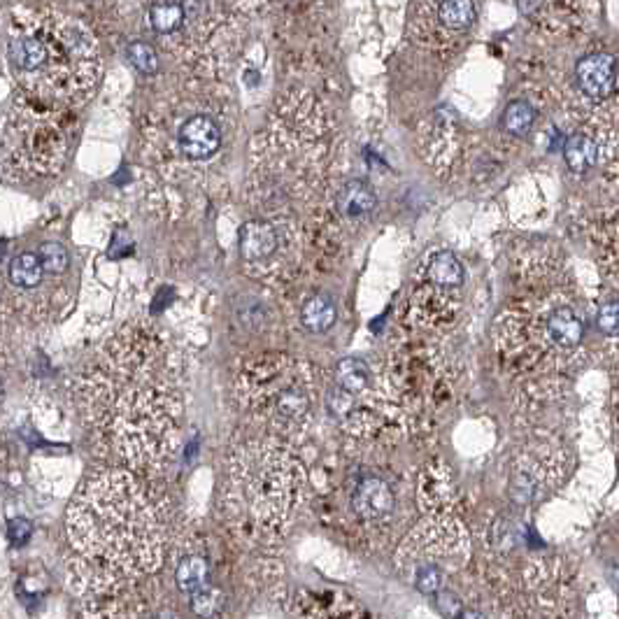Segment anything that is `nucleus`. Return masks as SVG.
Masks as SVG:
<instances>
[{"instance_id": "1a4fd4ad", "label": "nucleus", "mask_w": 619, "mask_h": 619, "mask_svg": "<svg viewBox=\"0 0 619 619\" xmlns=\"http://www.w3.org/2000/svg\"><path fill=\"white\" fill-rule=\"evenodd\" d=\"M417 498L426 512L445 510L454 498V475L445 461H431L419 475Z\"/></svg>"}, {"instance_id": "2f4dec72", "label": "nucleus", "mask_w": 619, "mask_h": 619, "mask_svg": "<svg viewBox=\"0 0 619 619\" xmlns=\"http://www.w3.org/2000/svg\"><path fill=\"white\" fill-rule=\"evenodd\" d=\"M454 619H485V617H482V615L478 613V610L464 608V610H461V613H459L457 617H454Z\"/></svg>"}, {"instance_id": "cd10ccee", "label": "nucleus", "mask_w": 619, "mask_h": 619, "mask_svg": "<svg viewBox=\"0 0 619 619\" xmlns=\"http://www.w3.org/2000/svg\"><path fill=\"white\" fill-rule=\"evenodd\" d=\"M33 536V526L28 519H12L10 526H7V538H10L12 545H26Z\"/></svg>"}, {"instance_id": "423d86ee", "label": "nucleus", "mask_w": 619, "mask_h": 619, "mask_svg": "<svg viewBox=\"0 0 619 619\" xmlns=\"http://www.w3.org/2000/svg\"><path fill=\"white\" fill-rule=\"evenodd\" d=\"M468 557V536L459 522L436 517L417 526L398 550V568L408 575L422 594H438L445 589L447 575Z\"/></svg>"}, {"instance_id": "dca6fc26", "label": "nucleus", "mask_w": 619, "mask_h": 619, "mask_svg": "<svg viewBox=\"0 0 619 619\" xmlns=\"http://www.w3.org/2000/svg\"><path fill=\"white\" fill-rule=\"evenodd\" d=\"M426 275L433 287L438 289H454L464 282V266L452 252H438L431 256L429 266H426Z\"/></svg>"}, {"instance_id": "0eeeda50", "label": "nucleus", "mask_w": 619, "mask_h": 619, "mask_svg": "<svg viewBox=\"0 0 619 619\" xmlns=\"http://www.w3.org/2000/svg\"><path fill=\"white\" fill-rule=\"evenodd\" d=\"M557 475L559 468L554 466V457H529L510 478V494L517 503H533L554 485Z\"/></svg>"}, {"instance_id": "f3484780", "label": "nucleus", "mask_w": 619, "mask_h": 619, "mask_svg": "<svg viewBox=\"0 0 619 619\" xmlns=\"http://www.w3.org/2000/svg\"><path fill=\"white\" fill-rule=\"evenodd\" d=\"M373 375L366 361L361 359H343L336 368V387L347 391L352 396H364L371 389Z\"/></svg>"}, {"instance_id": "6e6552de", "label": "nucleus", "mask_w": 619, "mask_h": 619, "mask_svg": "<svg viewBox=\"0 0 619 619\" xmlns=\"http://www.w3.org/2000/svg\"><path fill=\"white\" fill-rule=\"evenodd\" d=\"M575 77H578L580 89L585 91L589 98L603 101V98L613 96V91L617 87L615 56L606 54V52H596V54L585 56V59L578 61Z\"/></svg>"}, {"instance_id": "b1692460", "label": "nucleus", "mask_w": 619, "mask_h": 619, "mask_svg": "<svg viewBox=\"0 0 619 619\" xmlns=\"http://www.w3.org/2000/svg\"><path fill=\"white\" fill-rule=\"evenodd\" d=\"M533 124H536V110L526 101H512L508 108L503 110V128L515 138H524L531 133Z\"/></svg>"}, {"instance_id": "a211bd4d", "label": "nucleus", "mask_w": 619, "mask_h": 619, "mask_svg": "<svg viewBox=\"0 0 619 619\" xmlns=\"http://www.w3.org/2000/svg\"><path fill=\"white\" fill-rule=\"evenodd\" d=\"M338 319V310H336V303L331 301L329 296L324 294H317L305 301L303 310H301V322L308 331L312 333H324L329 331L333 324H336Z\"/></svg>"}, {"instance_id": "c85d7f7f", "label": "nucleus", "mask_w": 619, "mask_h": 619, "mask_svg": "<svg viewBox=\"0 0 619 619\" xmlns=\"http://www.w3.org/2000/svg\"><path fill=\"white\" fill-rule=\"evenodd\" d=\"M599 326L606 333H610V336H613V333H617V303L615 301H610V303H606L601 308Z\"/></svg>"}, {"instance_id": "6ab92c4d", "label": "nucleus", "mask_w": 619, "mask_h": 619, "mask_svg": "<svg viewBox=\"0 0 619 619\" xmlns=\"http://www.w3.org/2000/svg\"><path fill=\"white\" fill-rule=\"evenodd\" d=\"M564 159H566V166L575 170V173H587L589 168L596 166V159H599V147H596V142L589 138V135L575 133L566 140Z\"/></svg>"}, {"instance_id": "ddd939ff", "label": "nucleus", "mask_w": 619, "mask_h": 619, "mask_svg": "<svg viewBox=\"0 0 619 619\" xmlns=\"http://www.w3.org/2000/svg\"><path fill=\"white\" fill-rule=\"evenodd\" d=\"M545 338L559 350H573L582 340V322L571 305H554L545 317Z\"/></svg>"}, {"instance_id": "c756f323", "label": "nucleus", "mask_w": 619, "mask_h": 619, "mask_svg": "<svg viewBox=\"0 0 619 619\" xmlns=\"http://www.w3.org/2000/svg\"><path fill=\"white\" fill-rule=\"evenodd\" d=\"M436 596H438V608H440V613H443V615L454 619V617L461 613V610H464V608H461V603H459L457 596L447 594L445 589H443V592H438Z\"/></svg>"}, {"instance_id": "aec40b11", "label": "nucleus", "mask_w": 619, "mask_h": 619, "mask_svg": "<svg viewBox=\"0 0 619 619\" xmlns=\"http://www.w3.org/2000/svg\"><path fill=\"white\" fill-rule=\"evenodd\" d=\"M208 578H210V568H208V561H205L203 557L191 554V557H184L180 564H177V571H175L177 587H180L187 596L208 585Z\"/></svg>"}, {"instance_id": "393cba45", "label": "nucleus", "mask_w": 619, "mask_h": 619, "mask_svg": "<svg viewBox=\"0 0 619 619\" xmlns=\"http://www.w3.org/2000/svg\"><path fill=\"white\" fill-rule=\"evenodd\" d=\"M189 601H191V610L203 619H212L215 615H219V610L224 608L222 592L210 585H205L198 589V592L189 594Z\"/></svg>"}, {"instance_id": "4468645a", "label": "nucleus", "mask_w": 619, "mask_h": 619, "mask_svg": "<svg viewBox=\"0 0 619 619\" xmlns=\"http://www.w3.org/2000/svg\"><path fill=\"white\" fill-rule=\"evenodd\" d=\"M301 619H368L366 610H361L352 599L343 594H317L303 601Z\"/></svg>"}, {"instance_id": "f03ea898", "label": "nucleus", "mask_w": 619, "mask_h": 619, "mask_svg": "<svg viewBox=\"0 0 619 619\" xmlns=\"http://www.w3.org/2000/svg\"><path fill=\"white\" fill-rule=\"evenodd\" d=\"M68 540L77 580L112 592L161 564V531L152 503L124 471L91 478L68 510Z\"/></svg>"}, {"instance_id": "2eb2a0df", "label": "nucleus", "mask_w": 619, "mask_h": 619, "mask_svg": "<svg viewBox=\"0 0 619 619\" xmlns=\"http://www.w3.org/2000/svg\"><path fill=\"white\" fill-rule=\"evenodd\" d=\"M375 205H377L375 191L361 180L347 182L338 194V210L340 215L347 219L366 217L368 212L375 210Z\"/></svg>"}, {"instance_id": "f8f14e48", "label": "nucleus", "mask_w": 619, "mask_h": 619, "mask_svg": "<svg viewBox=\"0 0 619 619\" xmlns=\"http://www.w3.org/2000/svg\"><path fill=\"white\" fill-rule=\"evenodd\" d=\"M277 249H280V233L270 222L256 219V222H247L240 231V254L249 266L268 263Z\"/></svg>"}, {"instance_id": "20e7f679", "label": "nucleus", "mask_w": 619, "mask_h": 619, "mask_svg": "<svg viewBox=\"0 0 619 619\" xmlns=\"http://www.w3.org/2000/svg\"><path fill=\"white\" fill-rule=\"evenodd\" d=\"M303 489L298 461L273 440H252L231 457L226 510L252 536H277L294 515Z\"/></svg>"}, {"instance_id": "4be33fe9", "label": "nucleus", "mask_w": 619, "mask_h": 619, "mask_svg": "<svg viewBox=\"0 0 619 619\" xmlns=\"http://www.w3.org/2000/svg\"><path fill=\"white\" fill-rule=\"evenodd\" d=\"M440 24L450 31H464L475 21L473 0H440Z\"/></svg>"}, {"instance_id": "a878e982", "label": "nucleus", "mask_w": 619, "mask_h": 619, "mask_svg": "<svg viewBox=\"0 0 619 619\" xmlns=\"http://www.w3.org/2000/svg\"><path fill=\"white\" fill-rule=\"evenodd\" d=\"M38 259L42 263V270L49 275H61L68 270L70 256L66 252V247L59 243H45L38 249Z\"/></svg>"}, {"instance_id": "7c9ffc66", "label": "nucleus", "mask_w": 619, "mask_h": 619, "mask_svg": "<svg viewBox=\"0 0 619 619\" xmlns=\"http://www.w3.org/2000/svg\"><path fill=\"white\" fill-rule=\"evenodd\" d=\"M540 5H543V0H517V7L522 14H533Z\"/></svg>"}, {"instance_id": "9b49d317", "label": "nucleus", "mask_w": 619, "mask_h": 619, "mask_svg": "<svg viewBox=\"0 0 619 619\" xmlns=\"http://www.w3.org/2000/svg\"><path fill=\"white\" fill-rule=\"evenodd\" d=\"M352 505L361 519L380 522V519H387L394 512V492H391L387 482L371 475V478H364L354 487Z\"/></svg>"}, {"instance_id": "5701e85b", "label": "nucleus", "mask_w": 619, "mask_h": 619, "mask_svg": "<svg viewBox=\"0 0 619 619\" xmlns=\"http://www.w3.org/2000/svg\"><path fill=\"white\" fill-rule=\"evenodd\" d=\"M184 19H187L184 7L180 3H173V0H163V3H156L149 10V24L161 35L175 33L184 24Z\"/></svg>"}, {"instance_id": "bb28decb", "label": "nucleus", "mask_w": 619, "mask_h": 619, "mask_svg": "<svg viewBox=\"0 0 619 619\" xmlns=\"http://www.w3.org/2000/svg\"><path fill=\"white\" fill-rule=\"evenodd\" d=\"M128 61L142 75H154L159 70V56H156L154 47L147 45V42H133L128 47Z\"/></svg>"}, {"instance_id": "412c9836", "label": "nucleus", "mask_w": 619, "mask_h": 619, "mask_svg": "<svg viewBox=\"0 0 619 619\" xmlns=\"http://www.w3.org/2000/svg\"><path fill=\"white\" fill-rule=\"evenodd\" d=\"M45 277L38 254L24 252L17 254L10 263V282L19 289H35Z\"/></svg>"}, {"instance_id": "f257e3e1", "label": "nucleus", "mask_w": 619, "mask_h": 619, "mask_svg": "<svg viewBox=\"0 0 619 619\" xmlns=\"http://www.w3.org/2000/svg\"><path fill=\"white\" fill-rule=\"evenodd\" d=\"M84 417L98 440L133 468H156L175 440L177 401L145 338L117 340L84 375Z\"/></svg>"}, {"instance_id": "9d476101", "label": "nucleus", "mask_w": 619, "mask_h": 619, "mask_svg": "<svg viewBox=\"0 0 619 619\" xmlns=\"http://www.w3.org/2000/svg\"><path fill=\"white\" fill-rule=\"evenodd\" d=\"M219 145H222V133H219L215 119L196 115L182 124L180 149L189 156V159L194 161L210 159V156L219 149Z\"/></svg>"}, {"instance_id": "39448f33", "label": "nucleus", "mask_w": 619, "mask_h": 619, "mask_svg": "<svg viewBox=\"0 0 619 619\" xmlns=\"http://www.w3.org/2000/svg\"><path fill=\"white\" fill-rule=\"evenodd\" d=\"M238 391L247 408L268 422L294 426L310 415L317 384L310 366L287 357H266L240 375Z\"/></svg>"}, {"instance_id": "7ed1b4c3", "label": "nucleus", "mask_w": 619, "mask_h": 619, "mask_svg": "<svg viewBox=\"0 0 619 619\" xmlns=\"http://www.w3.org/2000/svg\"><path fill=\"white\" fill-rule=\"evenodd\" d=\"M10 59L21 87L42 103L82 101L98 77L94 38L63 14H14Z\"/></svg>"}]
</instances>
